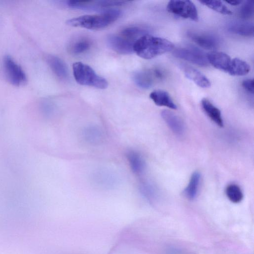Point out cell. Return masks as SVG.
Instances as JSON below:
<instances>
[{"label":"cell","mask_w":254,"mask_h":254,"mask_svg":"<svg viewBox=\"0 0 254 254\" xmlns=\"http://www.w3.org/2000/svg\"><path fill=\"white\" fill-rule=\"evenodd\" d=\"M174 47L171 41L162 38L145 34L133 45V52L144 59H151L172 51Z\"/></svg>","instance_id":"6da1fadb"},{"label":"cell","mask_w":254,"mask_h":254,"mask_svg":"<svg viewBox=\"0 0 254 254\" xmlns=\"http://www.w3.org/2000/svg\"><path fill=\"white\" fill-rule=\"evenodd\" d=\"M121 15V11L111 8L98 14L85 15L68 19L67 25L90 30H98L105 28L117 20Z\"/></svg>","instance_id":"7a4b0ae2"},{"label":"cell","mask_w":254,"mask_h":254,"mask_svg":"<svg viewBox=\"0 0 254 254\" xmlns=\"http://www.w3.org/2000/svg\"><path fill=\"white\" fill-rule=\"evenodd\" d=\"M73 73L75 81L79 84L100 89L108 86L105 78L98 75L88 65L82 62L74 63L72 65Z\"/></svg>","instance_id":"3957f363"},{"label":"cell","mask_w":254,"mask_h":254,"mask_svg":"<svg viewBox=\"0 0 254 254\" xmlns=\"http://www.w3.org/2000/svg\"><path fill=\"white\" fill-rule=\"evenodd\" d=\"M128 1L122 0H68L66 4L69 7L86 10H94L103 12L113 8V7L121 6Z\"/></svg>","instance_id":"277c9868"},{"label":"cell","mask_w":254,"mask_h":254,"mask_svg":"<svg viewBox=\"0 0 254 254\" xmlns=\"http://www.w3.org/2000/svg\"><path fill=\"white\" fill-rule=\"evenodd\" d=\"M5 74L8 81L19 86L27 81V76L22 67L9 55H5L2 60Z\"/></svg>","instance_id":"5b68a950"},{"label":"cell","mask_w":254,"mask_h":254,"mask_svg":"<svg viewBox=\"0 0 254 254\" xmlns=\"http://www.w3.org/2000/svg\"><path fill=\"white\" fill-rule=\"evenodd\" d=\"M167 10L177 16L197 21V10L193 3L188 0H172L169 1L167 6Z\"/></svg>","instance_id":"8992f818"},{"label":"cell","mask_w":254,"mask_h":254,"mask_svg":"<svg viewBox=\"0 0 254 254\" xmlns=\"http://www.w3.org/2000/svg\"><path fill=\"white\" fill-rule=\"evenodd\" d=\"M91 179L94 185L105 190L113 189L119 183L117 174L112 170L106 168L94 170L91 174Z\"/></svg>","instance_id":"52a82bcc"},{"label":"cell","mask_w":254,"mask_h":254,"mask_svg":"<svg viewBox=\"0 0 254 254\" xmlns=\"http://www.w3.org/2000/svg\"><path fill=\"white\" fill-rule=\"evenodd\" d=\"M173 54L178 58L201 66H206L209 64L207 55L195 48L185 47L177 49L174 52Z\"/></svg>","instance_id":"ba28073f"},{"label":"cell","mask_w":254,"mask_h":254,"mask_svg":"<svg viewBox=\"0 0 254 254\" xmlns=\"http://www.w3.org/2000/svg\"><path fill=\"white\" fill-rule=\"evenodd\" d=\"M108 46L115 52L124 55L130 54L133 53L134 42L119 34H112L107 38Z\"/></svg>","instance_id":"9c48e42d"},{"label":"cell","mask_w":254,"mask_h":254,"mask_svg":"<svg viewBox=\"0 0 254 254\" xmlns=\"http://www.w3.org/2000/svg\"><path fill=\"white\" fill-rule=\"evenodd\" d=\"M187 35L191 41L206 50H214L220 43L218 38L211 34L190 31Z\"/></svg>","instance_id":"30bf717a"},{"label":"cell","mask_w":254,"mask_h":254,"mask_svg":"<svg viewBox=\"0 0 254 254\" xmlns=\"http://www.w3.org/2000/svg\"><path fill=\"white\" fill-rule=\"evenodd\" d=\"M161 115L172 131L178 136H182L185 131V126L182 120L177 115L169 110H164Z\"/></svg>","instance_id":"8fae6325"},{"label":"cell","mask_w":254,"mask_h":254,"mask_svg":"<svg viewBox=\"0 0 254 254\" xmlns=\"http://www.w3.org/2000/svg\"><path fill=\"white\" fill-rule=\"evenodd\" d=\"M209 64L220 70L227 72L231 58L227 54L221 52H212L207 55Z\"/></svg>","instance_id":"7c38bea8"},{"label":"cell","mask_w":254,"mask_h":254,"mask_svg":"<svg viewBox=\"0 0 254 254\" xmlns=\"http://www.w3.org/2000/svg\"><path fill=\"white\" fill-rule=\"evenodd\" d=\"M180 67L183 70L186 76L197 86L204 88H209L211 86L209 79L197 69L184 64L181 65Z\"/></svg>","instance_id":"4fadbf2b"},{"label":"cell","mask_w":254,"mask_h":254,"mask_svg":"<svg viewBox=\"0 0 254 254\" xmlns=\"http://www.w3.org/2000/svg\"><path fill=\"white\" fill-rule=\"evenodd\" d=\"M132 77L137 86L145 89L150 88L157 81L152 68L136 71L133 73Z\"/></svg>","instance_id":"5bb4252c"},{"label":"cell","mask_w":254,"mask_h":254,"mask_svg":"<svg viewBox=\"0 0 254 254\" xmlns=\"http://www.w3.org/2000/svg\"><path fill=\"white\" fill-rule=\"evenodd\" d=\"M227 30L230 33L240 36L250 37L254 35L253 23L246 21H233L227 25Z\"/></svg>","instance_id":"9a60e30c"},{"label":"cell","mask_w":254,"mask_h":254,"mask_svg":"<svg viewBox=\"0 0 254 254\" xmlns=\"http://www.w3.org/2000/svg\"><path fill=\"white\" fill-rule=\"evenodd\" d=\"M81 135L84 140L91 145H97L103 139V133L101 128L95 125L85 127L82 130Z\"/></svg>","instance_id":"2e32d148"},{"label":"cell","mask_w":254,"mask_h":254,"mask_svg":"<svg viewBox=\"0 0 254 254\" xmlns=\"http://www.w3.org/2000/svg\"><path fill=\"white\" fill-rule=\"evenodd\" d=\"M126 155L132 172L138 175L142 174L145 170L146 164L141 154L136 151L129 150Z\"/></svg>","instance_id":"e0dca14e"},{"label":"cell","mask_w":254,"mask_h":254,"mask_svg":"<svg viewBox=\"0 0 254 254\" xmlns=\"http://www.w3.org/2000/svg\"><path fill=\"white\" fill-rule=\"evenodd\" d=\"M47 63L54 73L61 79L68 77V70L65 63L59 57L48 55L46 58Z\"/></svg>","instance_id":"ac0fdd59"},{"label":"cell","mask_w":254,"mask_h":254,"mask_svg":"<svg viewBox=\"0 0 254 254\" xmlns=\"http://www.w3.org/2000/svg\"><path fill=\"white\" fill-rule=\"evenodd\" d=\"M201 105L207 116L218 126L223 127V120L219 109L205 98L202 99Z\"/></svg>","instance_id":"d6986e66"},{"label":"cell","mask_w":254,"mask_h":254,"mask_svg":"<svg viewBox=\"0 0 254 254\" xmlns=\"http://www.w3.org/2000/svg\"><path fill=\"white\" fill-rule=\"evenodd\" d=\"M150 98L157 106H164L172 109H176L177 106L168 93L162 90H156L150 94Z\"/></svg>","instance_id":"ffe728a7"},{"label":"cell","mask_w":254,"mask_h":254,"mask_svg":"<svg viewBox=\"0 0 254 254\" xmlns=\"http://www.w3.org/2000/svg\"><path fill=\"white\" fill-rule=\"evenodd\" d=\"M201 180V174L194 171L191 175L187 187L184 190L185 196L190 200L194 199L197 195Z\"/></svg>","instance_id":"44dd1931"},{"label":"cell","mask_w":254,"mask_h":254,"mask_svg":"<svg viewBox=\"0 0 254 254\" xmlns=\"http://www.w3.org/2000/svg\"><path fill=\"white\" fill-rule=\"evenodd\" d=\"M139 190L142 196L148 202L154 203L159 196V191L156 186L151 182L144 181L139 185Z\"/></svg>","instance_id":"7402d4cb"},{"label":"cell","mask_w":254,"mask_h":254,"mask_svg":"<svg viewBox=\"0 0 254 254\" xmlns=\"http://www.w3.org/2000/svg\"><path fill=\"white\" fill-rule=\"evenodd\" d=\"M250 70V66L247 62L235 58L231 60L227 73L233 76H243L248 74Z\"/></svg>","instance_id":"603a6c76"},{"label":"cell","mask_w":254,"mask_h":254,"mask_svg":"<svg viewBox=\"0 0 254 254\" xmlns=\"http://www.w3.org/2000/svg\"><path fill=\"white\" fill-rule=\"evenodd\" d=\"M120 34L135 43L140 37L147 34V31L142 27L130 26L124 28Z\"/></svg>","instance_id":"cb8c5ba5"},{"label":"cell","mask_w":254,"mask_h":254,"mask_svg":"<svg viewBox=\"0 0 254 254\" xmlns=\"http://www.w3.org/2000/svg\"><path fill=\"white\" fill-rule=\"evenodd\" d=\"M225 193L229 200L234 203L240 202L244 197L241 189L235 184L228 185L225 189Z\"/></svg>","instance_id":"d4e9b609"},{"label":"cell","mask_w":254,"mask_h":254,"mask_svg":"<svg viewBox=\"0 0 254 254\" xmlns=\"http://www.w3.org/2000/svg\"><path fill=\"white\" fill-rule=\"evenodd\" d=\"M199 2L209 8L224 15H231L232 12L220 0H201Z\"/></svg>","instance_id":"484cf974"},{"label":"cell","mask_w":254,"mask_h":254,"mask_svg":"<svg viewBox=\"0 0 254 254\" xmlns=\"http://www.w3.org/2000/svg\"><path fill=\"white\" fill-rule=\"evenodd\" d=\"M90 41L86 38H81L74 41L70 46L71 52L74 55H79L86 52L90 47Z\"/></svg>","instance_id":"4316f807"},{"label":"cell","mask_w":254,"mask_h":254,"mask_svg":"<svg viewBox=\"0 0 254 254\" xmlns=\"http://www.w3.org/2000/svg\"><path fill=\"white\" fill-rule=\"evenodd\" d=\"M254 13V1L248 0L241 6L240 10V17L247 19L251 18Z\"/></svg>","instance_id":"83f0119b"},{"label":"cell","mask_w":254,"mask_h":254,"mask_svg":"<svg viewBox=\"0 0 254 254\" xmlns=\"http://www.w3.org/2000/svg\"><path fill=\"white\" fill-rule=\"evenodd\" d=\"M244 88L251 94L254 92V81L253 79H247L242 82Z\"/></svg>","instance_id":"f1b7e54d"},{"label":"cell","mask_w":254,"mask_h":254,"mask_svg":"<svg viewBox=\"0 0 254 254\" xmlns=\"http://www.w3.org/2000/svg\"><path fill=\"white\" fill-rule=\"evenodd\" d=\"M225 1L232 5H238L242 2V1L239 0H229Z\"/></svg>","instance_id":"f546056e"}]
</instances>
